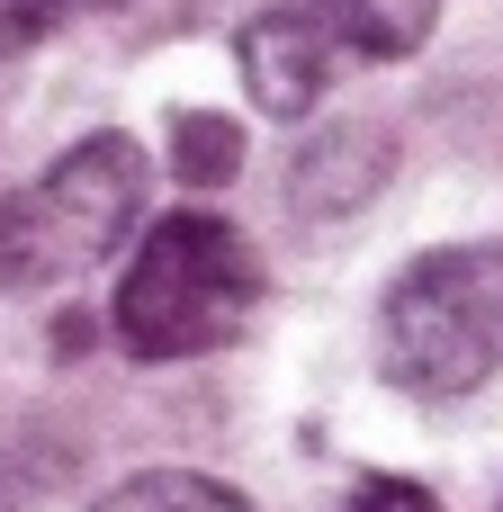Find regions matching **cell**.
<instances>
[{"label": "cell", "instance_id": "obj_2", "mask_svg": "<svg viewBox=\"0 0 503 512\" xmlns=\"http://www.w3.org/2000/svg\"><path fill=\"white\" fill-rule=\"evenodd\" d=\"M378 369L414 405L477 396L503 369V243H441L378 297Z\"/></svg>", "mask_w": 503, "mask_h": 512}, {"label": "cell", "instance_id": "obj_1", "mask_svg": "<svg viewBox=\"0 0 503 512\" xmlns=\"http://www.w3.org/2000/svg\"><path fill=\"white\" fill-rule=\"evenodd\" d=\"M108 315H117V342L153 369L207 360L261 315V252L225 216L180 207V216L144 225V243L126 252V279H117Z\"/></svg>", "mask_w": 503, "mask_h": 512}, {"label": "cell", "instance_id": "obj_6", "mask_svg": "<svg viewBox=\"0 0 503 512\" xmlns=\"http://www.w3.org/2000/svg\"><path fill=\"white\" fill-rule=\"evenodd\" d=\"M99 512H252L225 477H198V468H135V477H117Z\"/></svg>", "mask_w": 503, "mask_h": 512}, {"label": "cell", "instance_id": "obj_4", "mask_svg": "<svg viewBox=\"0 0 503 512\" xmlns=\"http://www.w3.org/2000/svg\"><path fill=\"white\" fill-rule=\"evenodd\" d=\"M234 54H243V90H252L261 117H306V108L333 90V72H342V54L324 45V27H315L306 0L252 9L243 36H234Z\"/></svg>", "mask_w": 503, "mask_h": 512}, {"label": "cell", "instance_id": "obj_9", "mask_svg": "<svg viewBox=\"0 0 503 512\" xmlns=\"http://www.w3.org/2000/svg\"><path fill=\"white\" fill-rule=\"evenodd\" d=\"M342 512H441V495H432V486H414V477H360Z\"/></svg>", "mask_w": 503, "mask_h": 512}, {"label": "cell", "instance_id": "obj_8", "mask_svg": "<svg viewBox=\"0 0 503 512\" xmlns=\"http://www.w3.org/2000/svg\"><path fill=\"white\" fill-rule=\"evenodd\" d=\"M153 0H0V63L36 54L63 27H99V18H144Z\"/></svg>", "mask_w": 503, "mask_h": 512}, {"label": "cell", "instance_id": "obj_5", "mask_svg": "<svg viewBox=\"0 0 503 512\" xmlns=\"http://www.w3.org/2000/svg\"><path fill=\"white\" fill-rule=\"evenodd\" d=\"M306 9L342 63H405L441 27V0H306Z\"/></svg>", "mask_w": 503, "mask_h": 512}, {"label": "cell", "instance_id": "obj_3", "mask_svg": "<svg viewBox=\"0 0 503 512\" xmlns=\"http://www.w3.org/2000/svg\"><path fill=\"white\" fill-rule=\"evenodd\" d=\"M144 144L135 135H90L72 153H54L9 207H0V288H63L81 270H99L108 252L135 243L144 225Z\"/></svg>", "mask_w": 503, "mask_h": 512}, {"label": "cell", "instance_id": "obj_7", "mask_svg": "<svg viewBox=\"0 0 503 512\" xmlns=\"http://www.w3.org/2000/svg\"><path fill=\"white\" fill-rule=\"evenodd\" d=\"M171 171H180V189H225L234 171H243V126L234 117H216V108H180L171 117Z\"/></svg>", "mask_w": 503, "mask_h": 512}]
</instances>
